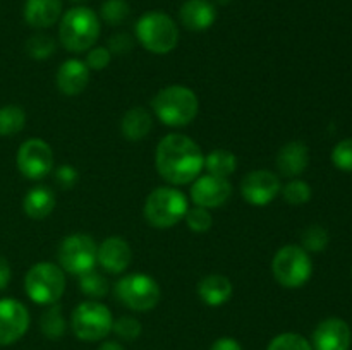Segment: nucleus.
<instances>
[{
    "instance_id": "obj_1",
    "label": "nucleus",
    "mask_w": 352,
    "mask_h": 350,
    "mask_svg": "<svg viewBox=\"0 0 352 350\" xmlns=\"http://www.w3.org/2000/svg\"><path fill=\"white\" fill-rule=\"evenodd\" d=\"M155 165L162 178L174 185H184L201 175L205 154L196 141L184 134H168L158 143Z\"/></svg>"
},
{
    "instance_id": "obj_2",
    "label": "nucleus",
    "mask_w": 352,
    "mask_h": 350,
    "mask_svg": "<svg viewBox=\"0 0 352 350\" xmlns=\"http://www.w3.org/2000/svg\"><path fill=\"white\" fill-rule=\"evenodd\" d=\"M155 115L168 127L189 126L199 110L198 96L186 86L174 84L160 89L151 102Z\"/></svg>"
},
{
    "instance_id": "obj_3",
    "label": "nucleus",
    "mask_w": 352,
    "mask_h": 350,
    "mask_svg": "<svg viewBox=\"0 0 352 350\" xmlns=\"http://www.w3.org/2000/svg\"><path fill=\"white\" fill-rule=\"evenodd\" d=\"M100 19L89 7H72L62 16L58 38L72 54L91 50L100 36Z\"/></svg>"
},
{
    "instance_id": "obj_4",
    "label": "nucleus",
    "mask_w": 352,
    "mask_h": 350,
    "mask_svg": "<svg viewBox=\"0 0 352 350\" xmlns=\"http://www.w3.org/2000/svg\"><path fill=\"white\" fill-rule=\"evenodd\" d=\"M188 198L179 189L164 185L150 192L144 202V218L155 229H170L188 213Z\"/></svg>"
},
{
    "instance_id": "obj_5",
    "label": "nucleus",
    "mask_w": 352,
    "mask_h": 350,
    "mask_svg": "<svg viewBox=\"0 0 352 350\" xmlns=\"http://www.w3.org/2000/svg\"><path fill=\"white\" fill-rule=\"evenodd\" d=\"M136 38L151 54L165 55L177 47L179 30L168 14L151 10L138 19Z\"/></svg>"
},
{
    "instance_id": "obj_6",
    "label": "nucleus",
    "mask_w": 352,
    "mask_h": 350,
    "mask_svg": "<svg viewBox=\"0 0 352 350\" xmlns=\"http://www.w3.org/2000/svg\"><path fill=\"white\" fill-rule=\"evenodd\" d=\"M24 290L36 304H57L65 290L64 270L54 263L34 264L24 278Z\"/></svg>"
},
{
    "instance_id": "obj_7",
    "label": "nucleus",
    "mask_w": 352,
    "mask_h": 350,
    "mask_svg": "<svg viewBox=\"0 0 352 350\" xmlns=\"http://www.w3.org/2000/svg\"><path fill=\"white\" fill-rule=\"evenodd\" d=\"M272 273L275 280L285 288H299L311 278L313 263L308 250L301 246L280 247L272 261Z\"/></svg>"
},
{
    "instance_id": "obj_8",
    "label": "nucleus",
    "mask_w": 352,
    "mask_h": 350,
    "mask_svg": "<svg viewBox=\"0 0 352 350\" xmlns=\"http://www.w3.org/2000/svg\"><path fill=\"white\" fill-rule=\"evenodd\" d=\"M113 318L110 309L98 301H85L76 305L71 316V328L82 342H98L112 331Z\"/></svg>"
},
{
    "instance_id": "obj_9",
    "label": "nucleus",
    "mask_w": 352,
    "mask_h": 350,
    "mask_svg": "<svg viewBox=\"0 0 352 350\" xmlns=\"http://www.w3.org/2000/svg\"><path fill=\"white\" fill-rule=\"evenodd\" d=\"M117 301L133 311L144 312L157 307L162 290L157 281L144 273H131L120 278L113 288Z\"/></svg>"
},
{
    "instance_id": "obj_10",
    "label": "nucleus",
    "mask_w": 352,
    "mask_h": 350,
    "mask_svg": "<svg viewBox=\"0 0 352 350\" xmlns=\"http://www.w3.org/2000/svg\"><path fill=\"white\" fill-rule=\"evenodd\" d=\"M96 246L95 240L86 233H72L65 237L58 246V263L64 271L74 277L95 270L96 264Z\"/></svg>"
},
{
    "instance_id": "obj_11",
    "label": "nucleus",
    "mask_w": 352,
    "mask_h": 350,
    "mask_svg": "<svg viewBox=\"0 0 352 350\" xmlns=\"http://www.w3.org/2000/svg\"><path fill=\"white\" fill-rule=\"evenodd\" d=\"M17 168L30 180L45 178L54 168V151L43 139H28L17 151Z\"/></svg>"
},
{
    "instance_id": "obj_12",
    "label": "nucleus",
    "mask_w": 352,
    "mask_h": 350,
    "mask_svg": "<svg viewBox=\"0 0 352 350\" xmlns=\"http://www.w3.org/2000/svg\"><path fill=\"white\" fill-rule=\"evenodd\" d=\"M30 328V312L23 302L12 297L0 299V345H12Z\"/></svg>"
},
{
    "instance_id": "obj_13",
    "label": "nucleus",
    "mask_w": 352,
    "mask_h": 350,
    "mask_svg": "<svg viewBox=\"0 0 352 350\" xmlns=\"http://www.w3.org/2000/svg\"><path fill=\"white\" fill-rule=\"evenodd\" d=\"M280 189V178L270 170H253L241 182V194L253 206H267L277 198Z\"/></svg>"
},
{
    "instance_id": "obj_14",
    "label": "nucleus",
    "mask_w": 352,
    "mask_h": 350,
    "mask_svg": "<svg viewBox=\"0 0 352 350\" xmlns=\"http://www.w3.org/2000/svg\"><path fill=\"white\" fill-rule=\"evenodd\" d=\"M230 194H232V185L223 177L206 174L192 180L191 199L196 206L201 208H220L229 201Z\"/></svg>"
},
{
    "instance_id": "obj_15",
    "label": "nucleus",
    "mask_w": 352,
    "mask_h": 350,
    "mask_svg": "<svg viewBox=\"0 0 352 350\" xmlns=\"http://www.w3.org/2000/svg\"><path fill=\"white\" fill-rule=\"evenodd\" d=\"M352 333L340 318L323 319L313 331V350H349Z\"/></svg>"
},
{
    "instance_id": "obj_16",
    "label": "nucleus",
    "mask_w": 352,
    "mask_h": 350,
    "mask_svg": "<svg viewBox=\"0 0 352 350\" xmlns=\"http://www.w3.org/2000/svg\"><path fill=\"white\" fill-rule=\"evenodd\" d=\"M133 250L122 237H109L103 240L96 250V263L110 275H119L129 268Z\"/></svg>"
},
{
    "instance_id": "obj_17",
    "label": "nucleus",
    "mask_w": 352,
    "mask_h": 350,
    "mask_svg": "<svg viewBox=\"0 0 352 350\" xmlns=\"http://www.w3.org/2000/svg\"><path fill=\"white\" fill-rule=\"evenodd\" d=\"M89 82L88 65L78 58H69L57 71V88L65 96H78Z\"/></svg>"
},
{
    "instance_id": "obj_18",
    "label": "nucleus",
    "mask_w": 352,
    "mask_h": 350,
    "mask_svg": "<svg viewBox=\"0 0 352 350\" xmlns=\"http://www.w3.org/2000/svg\"><path fill=\"white\" fill-rule=\"evenodd\" d=\"M179 17L188 30L205 31L215 23L217 9L210 0H186L179 10Z\"/></svg>"
},
{
    "instance_id": "obj_19",
    "label": "nucleus",
    "mask_w": 352,
    "mask_h": 350,
    "mask_svg": "<svg viewBox=\"0 0 352 350\" xmlns=\"http://www.w3.org/2000/svg\"><path fill=\"white\" fill-rule=\"evenodd\" d=\"M309 163V150L302 141L284 144L277 154V168L284 177L294 178L306 170Z\"/></svg>"
},
{
    "instance_id": "obj_20",
    "label": "nucleus",
    "mask_w": 352,
    "mask_h": 350,
    "mask_svg": "<svg viewBox=\"0 0 352 350\" xmlns=\"http://www.w3.org/2000/svg\"><path fill=\"white\" fill-rule=\"evenodd\" d=\"M62 14V0H26L24 19L31 27L45 30L54 26Z\"/></svg>"
},
{
    "instance_id": "obj_21",
    "label": "nucleus",
    "mask_w": 352,
    "mask_h": 350,
    "mask_svg": "<svg viewBox=\"0 0 352 350\" xmlns=\"http://www.w3.org/2000/svg\"><path fill=\"white\" fill-rule=\"evenodd\" d=\"M198 295L205 304L217 307L232 297V283L223 275H208L198 283Z\"/></svg>"
},
{
    "instance_id": "obj_22",
    "label": "nucleus",
    "mask_w": 352,
    "mask_h": 350,
    "mask_svg": "<svg viewBox=\"0 0 352 350\" xmlns=\"http://www.w3.org/2000/svg\"><path fill=\"white\" fill-rule=\"evenodd\" d=\"M153 120H151L150 112L143 106H133L124 113L120 120V132L129 141H141L150 134Z\"/></svg>"
},
{
    "instance_id": "obj_23",
    "label": "nucleus",
    "mask_w": 352,
    "mask_h": 350,
    "mask_svg": "<svg viewBox=\"0 0 352 350\" xmlns=\"http://www.w3.org/2000/svg\"><path fill=\"white\" fill-rule=\"evenodd\" d=\"M55 194L47 185H36L31 189L23 201V209L30 218L43 220L54 211Z\"/></svg>"
},
{
    "instance_id": "obj_24",
    "label": "nucleus",
    "mask_w": 352,
    "mask_h": 350,
    "mask_svg": "<svg viewBox=\"0 0 352 350\" xmlns=\"http://www.w3.org/2000/svg\"><path fill=\"white\" fill-rule=\"evenodd\" d=\"M205 168L208 170V174L227 178L236 172L237 158L229 150L219 148V150H213L208 156H205Z\"/></svg>"
},
{
    "instance_id": "obj_25",
    "label": "nucleus",
    "mask_w": 352,
    "mask_h": 350,
    "mask_svg": "<svg viewBox=\"0 0 352 350\" xmlns=\"http://www.w3.org/2000/svg\"><path fill=\"white\" fill-rule=\"evenodd\" d=\"M26 126V112L19 105H6L0 108V136H16Z\"/></svg>"
},
{
    "instance_id": "obj_26",
    "label": "nucleus",
    "mask_w": 352,
    "mask_h": 350,
    "mask_svg": "<svg viewBox=\"0 0 352 350\" xmlns=\"http://www.w3.org/2000/svg\"><path fill=\"white\" fill-rule=\"evenodd\" d=\"M41 331L47 338L58 340L64 336L65 329H67V323H65L64 316H62V307L58 304H52L47 311L41 314L40 319Z\"/></svg>"
},
{
    "instance_id": "obj_27",
    "label": "nucleus",
    "mask_w": 352,
    "mask_h": 350,
    "mask_svg": "<svg viewBox=\"0 0 352 350\" xmlns=\"http://www.w3.org/2000/svg\"><path fill=\"white\" fill-rule=\"evenodd\" d=\"M79 288L88 297L102 299L109 292V283H107L105 277L102 273L91 270L79 277Z\"/></svg>"
},
{
    "instance_id": "obj_28",
    "label": "nucleus",
    "mask_w": 352,
    "mask_h": 350,
    "mask_svg": "<svg viewBox=\"0 0 352 350\" xmlns=\"http://www.w3.org/2000/svg\"><path fill=\"white\" fill-rule=\"evenodd\" d=\"M24 47H26V54L30 55L31 58H34V60H45V58H48L50 55L55 54L57 45H55L54 38L48 36V34H33V36L26 41Z\"/></svg>"
},
{
    "instance_id": "obj_29",
    "label": "nucleus",
    "mask_w": 352,
    "mask_h": 350,
    "mask_svg": "<svg viewBox=\"0 0 352 350\" xmlns=\"http://www.w3.org/2000/svg\"><path fill=\"white\" fill-rule=\"evenodd\" d=\"M302 249L309 253H322L329 246V232L322 225H309L301 235Z\"/></svg>"
},
{
    "instance_id": "obj_30",
    "label": "nucleus",
    "mask_w": 352,
    "mask_h": 350,
    "mask_svg": "<svg viewBox=\"0 0 352 350\" xmlns=\"http://www.w3.org/2000/svg\"><path fill=\"white\" fill-rule=\"evenodd\" d=\"M282 194H284V199L289 205H306L311 199V187H309L308 182L301 180V178H294L282 189Z\"/></svg>"
},
{
    "instance_id": "obj_31",
    "label": "nucleus",
    "mask_w": 352,
    "mask_h": 350,
    "mask_svg": "<svg viewBox=\"0 0 352 350\" xmlns=\"http://www.w3.org/2000/svg\"><path fill=\"white\" fill-rule=\"evenodd\" d=\"M267 350H313V347L298 333H282L268 343Z\"/></svg>"
},
{
    "instance_id": "obj_32",
    "label": "nucleus",
    "mask_w": 352,
    "mask_h": 350,
    "mask_svg": "<svg viewBox=\"0 0 352 350\" xmlns=\"http://www.w3.org/2000/svg\"><path fill=\"white\" fill-rule=\"evenodd\" d=\"M102 19L112 26L124 23L129 16V3L126 0H105L102 5Z\"/></svg>"
},
{
    "instance_id": "obj_33",
    "label": "nucleus",
    "mask_w": 352,
    "mask_h": 350,
    "mask_svg": "<svg viewBox=\"0 0 352 350\" xmlns=\"http://www.w3.org/2000/svg\"><path fill=\"white\" fill-rule=\"evenodd\" d=\"M186 223H188L189 229L196 233H205L212 229L213 218L210 215V211L201 206H195V208H189L188 213L184 216Z\"/></svg>"
},
{
    "instance_id": "obj_34",
    "label": "nucleus",
    "mask_w": 352,
    "mask_h": 350,
    "mask_svg": "<svg viewBox=\"0 0 352 350\" xmlns=\"http://www.w3.org/2000/svg\"><path fill=\"white\" fill-rule=\"evenodd\" d=\"M112 331L119 336L120 340L133 342L141 335V323L133 316H120L117 321H113Z\"/></svg>"
},
{
    "instance_id": "obj_35",
    "label": "nucleus",
    "mask_w": 352,
    "mask_h": 350,
    "mask_svg": "<svg viewBox=\"0 0 352 350\" xmlns=\"http://www.w3.org/2000/svg\"><path fill=\"white\" fill-rule=\"evenodd\" d=\"M332 163L339 170L352 172V137L336 144L332 150Z\"/></svg>"
},
{
    "instance_id": "obj_36",
    "label": "nucleus",
    "mask_w": 352,
    "mask_h": 350,
    "mask_svg": "<svg viewBox=\"0 0 352 350\" xmlns=\"http://www.w3.org/2000/svg\"><path fill=\"white\" fill-rule=\"evenodd\" d=\"M110 58H112V54L109 51V48L96 47L88 51L85 64L88 65L89 71H103L110 64Z\"/></svg>"
},
{
    "instance_id": "obj_37",
    "label": "nucleus",
    "mask_w": 352,
    "mask_h": 350,
    "mask_svg": "<svg viewBox=\"0 0 352 350\" xmlns=\"http://www.w3.org/2000/svg\"><path fill=\"white\" fill-rule=\"evenodd\" d=\"M131 48H133V38L127 33H119L113 34L109 41V51L116 55H126L129 54Z\"/></svg>"
},
{
    "instance_id": "obj_38",
    "label": "nucleus",
    "mask_w": 352,
    "mask_h": 350,
    "mask_svg": "<svg viewBox=\"0 0 352 350\" xmlns=\"http://www.w3.org/2000/svg\"><path fill=\"white\" fill-rule=\"evenodd\" d=\"M55 180L60 185L62 189H71L74 187L76 182H78V172L71 165H62L55 172Z\"/></svg>"
},
{
    "instance_id": "obj_39",
    "label": "nucleus",
    "mask_w": 352,
    "mask_h": 350,
    "mask_svg": "<svg viewBox=\"0 0 352 350\" xmlns=\"http://www.w3.org/2000/svg\"><path fill=\"white\" fill-rule=\"evenodd\" d=\"M210 350H243V347H241V343L237 340L230 338V336H223V338H219L217 342H213Z\"/></svg>"
},
{
    "instance_id": "obj_40",
    "label": "nucleus",
    "mask_w": 352,
    "mask_h": 350,
    "mask_svg": "<svg viewBox=\"0 0 352 350\" xmlns=\"http://www.w3.org/2000/svg\"><path fill=\"white\" fill-rule=\"evenodd\" d=\"M10 281V264L3 256H0V290L7 288Z\"/></svg>"
},
{
    "instance_id": "obj_41",
    "label": "nucleus",
    "mask_w": 352,
    "mask_h": 350,
    "mask_svg": "<svg viewBox=\"0 0 352 350\" xmlns=\"http://www.w3.org/2000/svg\"><path fill=\"white\" fill-rule=\"evenodd\" d=\"M98 350H126L119 342H113V340H107L100 345Z\"/></svg>"
},
{
    "instance_id": "obj_42",
    "label": "nucleus",
    "mask_w": 352,
    "mask_h": 350,
    "mask_svg": "<svg viewBox=\"0 0 352 350\" xmlns=\"http://www.w3.org/2000/svg\"><path fill=\"white\" fill-rule=\"evenodd\" d=\"M69 2H74V3H79V2H85V0H69Z\"/></svg>"
}]
</instances>
